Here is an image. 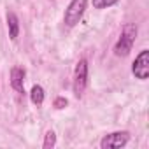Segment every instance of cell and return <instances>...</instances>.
Wrapping results in <instances>:
<instances>
[{"mask_svg":"<svg viewBox=\"0 0 149 149\" xmlns=\"http://www.w3.org/2000/svg\"><path fill=\"white\" fill-rule=\"evenodd\" d=\"M135 37H137V26L135 25H125V28L121 32V37H119L118 44L114 46L116 56H126L133 47Z\"/></svg>","mask_w":149,"mask_h":149,"instance_id":"obj_1","label":"cell"},{"mask_svg":"<svg viewBox=\"0 0 149 149\" xmlns=\"http://www.w3.org/2000/svg\"><path fill=\"white\" fill-rule=\"evenodd\" d=\"M86 6H88V0H72V2L68 4V7L65 9L63 23H65L68 28L76 26V25L81 21V18H83V14H84V11H86Z\"/></svg>","mask_w":149,"mask_h":149,"instance_id":"obj_2","label":"cell"},{"mask_svg":"<svg viewBox=\"0 0 149 149\" xmlns=\"http://www.w3.org/2000/svg\"><path fill=\"white\" fill-rule=\"evenodd\" d=\"M86 86H88V61L83 58V60H79L76 72H74V95L81 98Z\"/></svg>","mask_w":149,"mask_h":149,"instance_id":"obj_3","label":"cell"},{"mask_svg":"<svg viewBox=\"0 0 149 149\" xmlns=\"http://www.w3.org/2000/svg\"><path fill=\"white\" fill-rule=\"evenodd\" d=\"M132 72L140 81H146L149 77V51L147 49H142L139 53V56L135 58V61L132 65Z\"/></svg>","mask_w":149,"mask_h":149,"instance_id":"obj_4","label":"cell"},{"mask_svg":"<svg viewBox=\"0 0 149 149\" xmlns=\"http://www.w3.org/2000/svg\"><path fill=\"white\" fill-rule=\"evenodd\" d=\"M128 140H130L128 132H114V133L105 135L100 140V147L102 149H119V147H125Z\"/></svg>","mask_w":149,"mask_h":149,"instance_id":"obj_5","label":"cell"},{"mask_svg":"<svg viewBox=\"0 0 149 149\" xmlns=\"http://www.w3.org/2000/svg\"><path fill=\"white\" fill-rule=\"evenodd\" d=\"M11 86L18 93H25V70L21 67L11 68Z\"/></svg>","mask_w":149,"mask_h":149,"instance_id":"obj_6","label":"cell"},{"mask_svg":"<svg viewBox=\"0 0 149 149\" xmlns=\"http://www.w3.org/2000/svg\"><path fill=\"white\" fill-rule=\"evenodd\" d=\"M7 26H9L11 40H16L18 33H19V21H18V16L14 13H7Z\"/></svg>","mask_w":149,"mask_h":149,"instance_id":"obj_7","label":"cell"},{"mask_svg":"<svg viewBox=\"0 0 149 149\" xmlns=\"http://www.w3.org/2000/svg\"><path fill=\"white\" fill-rule=\"evenodd\" d=\"M44 88L42 86H39V84H35L33 88H32V91H30V100H32V104H35V105H42L44 104Z\"/></svg>","mask_w":149,"mask_h":149,"instance_id":"obj_8","label":"cell"},{"mask_svg":"<svg viewBox=\"0 0 149 149\" xmlns=\"http://www.w3.org/2000/svg\"><path fill=\"white\" fill-rule=\"evenodd\" d=\"M118 2L119 0H93V7L95 9H105V7H111Z\"/></svg>","mask_w":149,"mask_h":149,"instance_id":"obj_9","label":"cell"},{"mask_svg":"<svg viewBox=\"0 0 149 149\" xmlns=\"http://www.w3.org/2000/svg\"><path fill=\"white\" fill-rule=\"evenodd\" d=\"M54 144H56V135H54V132L53 130H49L47 133H46V140H44V149H49V147H54Z\"/></svg>","mask_w":149,"mask_h":149,"instance_id":"obj_10","label":"cell"},{"mask_svg":"<svg viewBox=\"0 0 149 149\" xmlns=\"http://www.w3.org/2000/svg\"><path fill=\"white\" fill-rule=\"evenodd\" d=\"M67 105V98H63V97H58L56 100H54V107L56 109H63Z\"/></svg>","mask_w":149,"mask_h":149,"instance_id":"obj_11","label":"cell"}]
</instances>
